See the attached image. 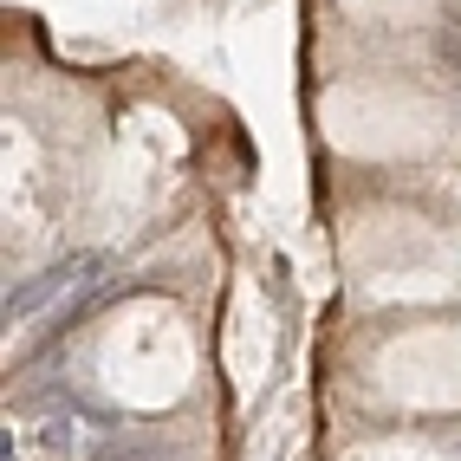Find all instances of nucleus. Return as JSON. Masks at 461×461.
I'll return each instance as SVG.
<instances>
[{"label": "nucleus", "mask_w": 461, "mask_h": 461, "mask_svg": "<svg viewBox=\"0 0 461 461\" xmlns=\"http://www.w3.org/2000/svg\"><path fill=\"white\" fill-rule=\"evenodd\" d=\"M26 442H33L46 461H104L117 442L104 436L98 422L72 403H52V410H33L26 416Z\"/></svg>", "instance_id": "1"}, {"label": "nucleus", "mask_w": 461, "mask_h": 461, "mask_svg": "<svg viewBox=\"0 0 461 461\" xmlns=\"http://www.w3.org/2000/svg\"><path fill=\"white\" fill-rule=\"evenodd\" d=\"M85 273H104V254H78V260H66V267H46L40 280L14 286V293H7V325H14V319H33V312H40V305H46L52 293H66V286H85Z\"/></svg>", "instance_id": "2"}]
</instances>
